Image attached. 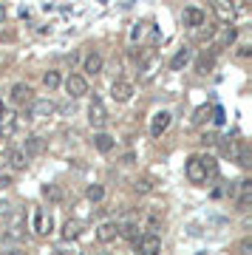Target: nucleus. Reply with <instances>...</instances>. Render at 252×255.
<instances>
[{
	"label": "nucleus",
	"mask_w": 252,
	"mask_h": 255,
	"mask_svg": "<svg viewBox=\"0 0 252 255\" xmlns=\"http://www.w3.org/2000/svg\"><path fill=\"white\" fill-rule=\"evenodd\" d=\"M213 11H216V17L221 23H233L238 17V11H244V3H224V0H218V3H213Z\"/></svg>",
	"instance_id": "1"
},
{
	"label": "nucleus",
	"mask_w": 252,
	"mask_h": 255,
	"mask_svg": "<svg viewBox=\"0 0 252 255\" xmlns=\"http://www.w3.org/2000/svg\"><path fill=\"white\" fill-rule=\"evenodd\" d=\"M57 111V105L51 100H31V105H28L26 111V117L28 119H45V117H51Z\"/></svg>",
	"instance_id": "2"
},
{
	"label": "nucleus",
	"mask_w": 252,
	"mask_h": 255,
	"mask_svg": "<svg viewBox=\"0 0 252 255\" xmlns=\"http://www.w3.org/2000/svg\"><path fill=\"white\" fill-rule=\"evenodd\" d=\"M88 122H91V128H105L108 125V111H105V105L94 97V102L88 105Z\"/></svg>",
	"instance_id": "3"
},
{
	"label": "nucleus",
	"mask_w": 252,
	"mask_h": 255,
	"mask_svg": "<svg viewBox=\"0 0 252 255\" xmlns=\"http://www.w3.org/2000/svg\"><path fill=\"white\" fill-rule=\"evenodd\" d=\"M65 91L71 94L74 100H80L88 94V80L82 77V74H68V80H65Z\"/></svg>",
	"instance_id": "4"
},
{
	"label": "nucleus",
	"mask_w": 252,
	"mask_h": 255,
	"mask_svg": "<svg viewBox=\"0 0 252 255\" xmlns=\"http://www.w3.org/2000/svg\"><path fill=\"white\" fill-rule=\"evenodd\" d=\"M187 179L193 184L207 182V170H204V164H201V156H190L187 159Z\"/></svg>",
	"instance_id": "5"
},
{
	"label": "nucleus",
	"mask_w": 252,
	"mask_h": 255,
	"mask_svg": "<svg viewBox=\"0 0 252 255\" xmlns=\"http://www.w3.org/2000/svg\"><path fill=\"white\" fill-rule=\"evenodd\" d=\"M159 253H162V238L156 233L139 238V255H159Z\"/></svg>",
	"instance_id": "6"
},
{
	"label": "nucleus",
	"mask_w": 252,
	"mask_h": 255,
	"mask_svg": "<svg viewBox=\"0 0 252 255\" xmlns=\"http://www.w3.org/2000/svg\"><path fill=\"white\" fill-rule=\"evenodd\" d=\"M31 100H34L31 85H26V82H17V85L11 88V102H14V105H31Z\"/></svg>",
	"instance_id": "7"
},
{
	"label": "nucleus",
	"mask_w": 252,
	"mask_h": 255,
	"mask_svg": "<svg viewBox=\"0 0 252 255\" xmlns=\"http://www.w3.org/2000/svg\"><path fill=\"white\" fill-rule=\"evenodd\" d=\"M3 162L9 164L11 170H23V167L28 164V156L23 153V150H17V147H9V150L3 153Z\"/></svg>",
	"instance_id": "8"
},
{
	"label": "nucleus",
	"mask_w": 252,
	"mask_h": 255,
	"mask_svg": "<svg viewBox=\"0 0 252 255\" xmlns=\"http://www.w3.org/2000/svg\"><path fill=\"white\" fill-rule=\"evenodd\" d=\"M51 227H54V219L45 213L43 207L34 210V233H40V236H48L51 233Z\"/></svg>",
	"instance_id": "9"
},
{
	"label": "nucleus",
	"mask_w": 252,
	"mask_h": 255,
	"mask_svg": "<svg viewBox=\"0 0 252 255\" xmlns=\"http://www.w3.org/2000/svg\"><path fill=\"white\" fill-rule=\"evenodd\" d=\"M173 117H170V111H159V114H153V122H150V133L153 136H162L164 130L170 128Z\"/></svg>",
	"instance_id": "10"
},
{
	"label": "nucleus",
	"mask_w": 252,
	"mask_h": 255,
	"mask_svg": "<svg viewBox=\"0 0 252 255\" xmlns=\"http://www.w3.org/2000/svg\"><path fill=\"white\" fill-rule=\"evenodd\" d=\"M17 130V114L14 111H0V136H11Z\"/></svg>",
	"instance_id": "11"
},
{
	"label": "nucleus",
	"mask_w": 252,
	"mask_h": 255,
	"mask_svg": "<svg viewBox=\"0 0 252 255\" xmlns=\"http://www.w3.org/2000/svg\"><path fill=\"white\" fill-rule=\"evenodd\" d=\"M111 97H114L117 102H127L130 97H133V85L125 82V80H117L114 85H111Z\"/></svg>",
	"instance_id": "12"
},
{
	"label": "nucleus",
	"mask_w": 252,
	"mask_h": 255,
	"mask_svg": "<svg viewBox=\"0 0 252 255\" xmlns=\"http://www.w3.org/2000/svg\"><path fill=\"white\" fill-rule=\"evenodd\" d=\"M117 236H119V224H114V221H102V224L97 227V238L102 241V244L114 241Z\"/></svg>",
	"instance_id": "13"
},
{
	"label": "nucleus",
	"mask_w": 252,
	"mask_h": 255,
	"mask_svg": "<svg viewBox=\"0 0 252 255\" xmlns=\"http://www.w3.org/2000/svg\"><path fill=\"white\" fill-rule=\"evenodd\" d=\"M119 236L127 238V241H139L142 238V227L136 221H125V224H119Z\"/></svg>",
	"instance_id": "14"
},
{
	"label": "nucleus",
	"mask_w": 252,
	"mask_h": 255,
	"mask_svg": "<svg viewBox=\"0 0 252 255\" xmlns=\"http://www.w3.org/2000/svg\"><path fill=\"white\" fill-rule=\"evenodd\" d=\"M184 23H187V26H193V28L204 26V11H201V9H196V6H190V9H184Z\"/></svg>",
	"instance_id": "15"
},
{
	"label": "nucleus",
	"mask_w": 252,
	"mask_h": 255,
	"mask_svg": "<svg viewBox=\"0 0 252 255\" xmlns=\"http://www.w3.org/2000/svg\"><path fill=\"white\" fill-rule=\"evenodd\" d=\"M190 57H193V51H190L187 46L179 48V51H176V57L170 60V68H173V71H181V68H184V65L190 63Z\"/></svg>",
	"instance_id": "16"
},
{
	"label": "nucleus",
	"mask_w": 252,
	"mask_h": 255,
	"mask_svg": "<svg viewBox=\"0 0 252 255\" xmlns=\"http://www.w3.org/2000/svg\"><path fill=\"white\" fill-rule=\"evenodd\" d=\"M114 145H117V142H114V136H108V133H97V136H94V147H97L99 153H111Z\"/></svg>",
	"instance_id": "17"
},
{
	"label": "nucleus",
	"mask_w": 252,
	"mask_h": 255,
	"mask_svg": "<svg viewBox=\"0 0 252 255\" xmlns=\"http://www.w3.org/2000/svg\"><path fill=\"white\" fill-rule=\"evenodd\" d=\"M82 65H85V74H91V77H97V74L102 71V57H99L97 51H94V54H88V57H85V63H82Z\"/></svg>",
	"instance_id": "18"
},
{
	"label": "nucleus",
	"mask_w": 252,
	"mask_h": 255,
	"mask_svg": "<svg viewBox=\"0 0 252 255\" xmlns=\"http://www.w3.org/2000/svg\"><path fill=\"white\" fill-rule=\"evenodd\" d=\"M252 201V179H244L241 182V196H238V207L247 210Z\"/></svg>",
	"instance_id": "19"
},
{
	"label": "nucleus",
	"mask_w": 252,
	"mask_h": 255,
	"mask_svg": "<svg viewBox=\"0 0 252 255\" xmlns=\"http://www.w3.org/2000/svg\"><path fill=\"white\" fill-rule=\"evenodd\" d=\"M156 68H159V60H156V57H150V60H144V63L139 65V71H142V74H139V77H142L144 82H147V80H153Z\"/></svg>",
	"instance_id": "20"
},
{
	"label": "nucleus",
	"mask_w": 252,
	"mask_h": 255,
	"mask_svg": "<svg viewBox=\"0 0 252 255\" xmlns=\"http://www.w3.org/2000/svg\"><path fill=\"white\" fill-rule=\"evenodd\" d=\"M43 139H40V136H28L26 139V150H23V153H26V156H34V153H43Z\"/></svg>",
	"instance_id": "21"
},
{
	"label": "nucleus",
	"mask_w": 252,
	"mask_h": 255,
	"mask_svg": "<svg viewBox=\"0 0 252 255\" xmlns=\"http://www.w3.org/2000/svg\"><path fill=\"white\" fill-rule=\"evenodd\" d=\"M213 65H216V57H213V54H201V57H198V63H196V71L198 74H207V71H213Z\"/></svg>",
	"instance_id": "22"
},
{
	"label": "nucleus",
	"mask_w": 252,
	"mask_h": 255,
	"mask_svg": "<svg viewBox=\"0 0 252 255\" xmlns=\"http://www.w3.org/2000/svg\"><path fill=\"white\" fill-rule=\"evenodd\" d=\"M80 233H82V224L80 221H65V227H63V238H80Z\"/></svg>",
	"instance_id": "23"
},
{
	"label": "nucleus",
	"mask_w": 252,
	"mask_h": 255,
	"mask_svg": "<svg viewBox=\"0 0 252 255\" xmlns=\"http://www.w3.org/2000/svg\"><path fill=\"white\" fill-rule=\"evenodd\" d=\"M85 196H88V201H102L105 199V187L102 184H91L88 190H85Z\"/></svg>",
	"instance_id": "24"
},
{
	"label": "nucleus",
	"mask_w": 252,
	"mask_h": 255,
	"mask_svg": "<svg viewBox=\"0 0 252 255\" xmlns=\"http://www.w3.org/2000/svg\"><path fill=\"white\" fill-rule=\"evenodd\" d=\"M43 85L45 88H57V85H60V74L57 71H45L43 74Z\"/></svg>",
	"instance_id": "25"
},
{
	"label": "nucleus",
	"mask_w": 252,
	"mask_h": 255,
	"mask_svg": "<svg viewBox=\"0 0 252 255\" xmlns=\"http://www.w3.org/2000/svg\"><path fill=\"white\" fill-rule=\"evenodd\" d=\"M6 236H9V238H23V219H14V224L9 227Z\"/></svg>",
	"instance_id": "26"
},
{
	"label": "nucleus",
	"mask_w": 252,
	"mask_h": 255,
	"mask_svg": "<svg viewBox=\"0 0 252 255\" xmlns=\"http://www.w3.org/2000/svg\"><path fill=\"white\" fill-rule=\"evenodd\" d=\"M43 196H45V199H63V193H60V187H54V184H45V187H43Z\"/></svg>",
	"instance_id": "27"
},
{
	"label": "nucleus",
	"mask_w": 252,
	"mask_h": 255,
	"mask_svg": "<svg viewBox=\"0 0 252 255\" xmlns=\"http://www.w3.org/2000/svg\"><path fill=\"white\" fill-rule=\"evenodd\" d=\"M210 114H213V111H210L207 105H201V108L196 111V117H193V122H196V125H201L204 119H210Z\"/></svg>",
	"instance_id": "28"
},
{
	"label": "nucleus",
	"mask_w": 252,
	"mask_h": 255,
	"mask_svg": "<svg viewBox=\"0 0 252 255\" xmlns=\"http://www.w3.org/2000/svg\"><path fill=\"white\" fill-rule=\"evenodd\" d=\"M133 190H136V193H150V190H153V184L147 182V179H136V182H133Z\"/></svg>",
	"instance_id": "29"
},
{
	"label": "nucleus",
	"mask_w": 252,
	"mask_h": 255,
	"mask_svg": "<svg viewBox=\"0 0 252 255\" xmlns=\"http://www.w3.org/2000/svg\"><path fill=\"white\" fill-rule=\"evenodd\" d=\"M235 34H238V31H235L233 26H227V28H224V34H221V43H224V46H230V43L235 40Z\"/></svg>",
	"instance_id": "30"
},
{
	"label": "nucleus",
	"mask_w": 252,
	"mask_h": 255,
	"mask_svg": "<svg viewBox=\"0 0 252 255\" xmlns=\"http://www.w3.org/2000/svg\"><path fill=\"white\" fill-rule=\"evenodd\" d=\"M238 253H241V255H252V238H244L241 244H238Z\"/></svg>",
	"instance_id": "31"
},
{
	"label": "nucleus",
	"mask_w": 252,
	"mask_h": 255,
	"mask_svg": "<svg viewBox=\"0 0 252 255\" xmlns=\"http://www.w3.org/2000/svg\"><path fill=\"white\" fill-rule=\"evenodd\" d=\"M201 142H204V145H213V142H216V133H204V136H201Z\"/></svg>",
	"instance_id": "32"
},
{
	"label": "nucleus",
	"mask_w": 252,
	"mask_h": 255,
	"mask_svg": "<svg viewBox=\"0 0 252 255\" xmlns=\"http://www.w3.org/2000/svg\"><path fill=\"white\" fill-rule=\"evenodd\" d=\"M9 184H11L9 176H0V190H3V187H9Z\"/></svg>",
	"instance_id": "33"
},
{
	"label": "nucleus",
	"mask_w": 252,
	"mask_h": 255,
	"mask_svg": "<svg viewBox=\"0 0 252 255\" xmlns=\"http://www.w3.org/2000/svg\"><path fill=\"white\" fill-rule=\"evenodd\" d=\"M0 255H26L23 250H6V253H0Z\"/></svg>",
	"instance_id": "34"
},
{
	"label": "nucleus",
	"mask_w": 252,
	"mask_h": 255,
	"mask_svg": "<svg viewBox=\"0 0 252 255\" xmlns=\"http://www.w3.org/2000/svg\"><path fill=\"white\" fill-rule=\"evenodd\" d=\"M6 213H9V204H6V201H0V216H6Z\"/></svg>",
	"instance_id": "35"
},
{
	"label": "nucleus",
	"mask_w": 252,
	"mask_h": 255,
	"mask_svg": "<svg viewBox=\"0 0 252 255\" xmlns=\"http://www.w3.org/2000/svg\"><path fill=\"white\" fill-rule=\"evenodd\" d=\"M6 20V6H0V23Z\"/></svg>",
	"instance_id": "36"
},
{
	"label": "nucleus",
	"mask_w": 252,
	"mask_h": 255,
	"mask_svg": "<svg viewBox=\"0 0 252 255\" xmlns=\"http://www.w3.org/2000/svg\"><path fill=\"white\" fill-rule=\"evenodd\" d=\"M51 255H71V253H63V250H54Z\"/></svg>",
	"instance_id": "37"
},
{
	"label": "nucleus",
	"mask_w": 252,
	"mask_h": 255,
	"mask_svg": "<svg viewBox=\"0 0 252 255\" xmlns=\"http://www.w3.org/2000/svg\"><path fill=\"white\" fill-rule=\"evenodd\" d=\"M0 111H3V102H0Z\"/></svg>",
	"instance_id": "38"
}]
</instances>
